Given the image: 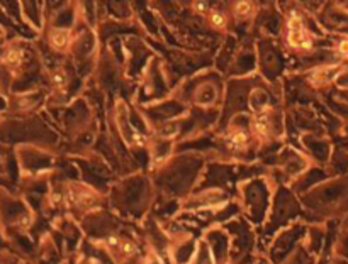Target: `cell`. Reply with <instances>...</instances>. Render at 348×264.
Masks as SVG:
<instances>
[{
	"label": "cell",
	"mask_w": 348,
	"mask_h": 264,
	"mask_svg": "<svg viewBox=\"0 0 348 264\" xmlns=\"http://www.w3.org/2000/svg\"><path fill=\"white\" fill-rule=\"evenodd\" d=\"M178 127L177 124H165L160 127V136L162 137H174L175 134H177Z\"/></svg>",
	"instance_id": "cell-11"
},
{
	"label": "cell",
	"mask_w": 348,
	"mask_h": 264,
	"mask_svg": "<svg viewBox=\"0 0 348 264\" xmlns=\"http://www.w3.org/2000/svg\"><path fill=\"white\" fill-rule=\"evenodd\" d=\"M253 129H255V132L260 134V136H267V134L270 132V120H269V117H267V114H260V116H257V118H255V122H253Z\"/></svg>",
	"instance_id": "cell-5"
},
{
	"label": "cell",
	"mask_w": 348,
	"mask_h": 264,
	"mask_svg": "<svg viewBox=\"0 0 348 264\" xmlns=\"http://www.w3.org/2000/svg\"><path fill=\"white\" fill-rule=\"evenodd\" d=\"M335 73H336V70H331V68H324L323 71H316L314 78H316V82H328V80L333 78Z\"/></svg>",
	"instance_id": "cell-10"
},
{
	"label": "cell",
	"mask_w": 348,
	"mask_h": 264,
	"mask_svg": "<svg viewBox=\"0 0 348 264\" xmlns=\"http://www.w3.org/2000/svg\"><path fill=\"white\" fill-rule=\"evenodd\" d=\"M49 44L53 46L55 49H58V51H63L65 48H67L68 44H70V30L65 29V28H53L49 30Z\"/></svg>",
	"instance_id": "cell-4"
},
{
	"label": "cell",
	"mask_w": 348,
	"mask_h": 264,
	"mask_svg": "<svg viewBox=\"0 0 348 264\" xmlns=\"http://www.w3.org/2000/svg\"><path fill=\"white\" fill-rule=\"evenodd\" d=\"M338 51H340V55H343V56H347L348 58V39H343L342 43H340Z\"/></svg>",
	"instance_id": "cell-14"
},
{
	"label": "cell",
	"mask_w": 348,
	"mask_h": 264,
	"mask_svg": "<svg viewBox=\"0 0 348 264\" xmlns=\"http://www.w3.org/2000/svg\"><path fill=\"white\" fill-rule=\"evenodd\" d=\"M289 44L292 48H303V49L311 48V41L306 36L303 21L297 15H292L289 21Z\"/></svg>",
	"instance_id": "cell-3"
},
{
	"label": "cell",
	"mask_w": 348,
	"mask_h": 264,
	"mask_svg": "<svg viewBox=\"0 0 348 264\" xmlns=\"http://www.w3.org/2000/svg\"><path fill=\"white\" fill-rule=\"evenodd\" d=\"M26 53L24 48L17 43H7L3 46V56H2V66H5L9 71H19L24 66Z\"/></svg>",
	"instance_id": "cell-2"
},
{
	"label": "cell",
	"mask_w": 348,
	"mask_h": 264,
	"mask_svg": "<svg viewBox=\"0 0 348 264\" xmlns=\"http://www.w3.org/2000/svg\"><path fill=\"white\" fill-rule=\"evenodd\" d=\"M65 82H67V76H65V73L61 70H56L55 73H53V83H55L58 88H61L65 85Z\"/></svg>",
	"instance_id": "cell-12"
},
{
	"label": "cell",
	"mask_w": 348,
	"mask_h": 264,
	"mask_svg": "<svg viewBox=\"0 0 348 264\" xmlns=\"http://www.w3.org/2000/svg\"><path fill=\"white\" fill-rule=\"evenodd\" d=\"M0 122H2V120H0Z\"/></svg>",
	"instance_id": "cell-17"
},
{
	"label": "cell",
	"mask_w": 348,
	"mask_h": 264,
	"mask_svg": "<svg viewBox=\"0 0 348 264\" xmlns=\"http://www.w3.org/2000/svg\"><path fill=\"white\" fill-rule=\"evenodd\" d=\"M7 109H9V100H7L5 93L0 91V116H2L3 112H7Z\"/></svg>",
	"instance_id": "cell-13"
},
{
	"label": "cell",
	"mask_w": 348,
	"mask_h": 264,
	"mask_svg": "<svg viewBox=\"0 0 348 264\" xmlns=\"http://www.w3.org/2000/svg\"><path fill=\"white\" fill-rule=\"evenodd\" d=\"M246 143H248V134L243 131H236V132L229 134V137H228V146H231L235 149H242Z\"/></svg>",
	"instance_id": "cell-6"
},
{
	"label": "cell",
	"mask_w": 348,
	"mask_h": 264,
	"mask_svg": "<svg viewBox=\"0 0 348 264\" xmlns=\"http://www.w3.org/2000/svg\"><path fill=\"white\" fill-rule=\"evenodd\" d=\"M31 224V212L21 198L0 186V227L5 231H24Z\"/></svg>",
	"instance_id": "cell-1"
},
{
	"label": "cell",
	"mask_w": 348,
	"mask_h": 264,
	"mask_svg": "<svg viewBox=\"0 0 348 264\" xmlns=\"http://www.w3.org/2000/svg\"><path fill=\"white\" fill-rule=\"evenodd\" d=\"M209 21H211L214 28H224V26H226V15L223 12H217V10H212V12L209 14Z\"/></svg>",
	"instance_id": "cell-9"
},
{
	"label": "cell",
	"mask_w": 348,
	"mask_h": 264,
	"mask_svg": "<svg viewBox=\"0 0 348 264\" xmlns=\"http://www.w3.org/2000/svg\"><path fill=\"white\" fill-rule=\"evenodd\" d=\"M194 9H196V12H199V14H206V12H208V5H206L204 2H196V3H194Z\"/></svg>",
	"instance_id": "cell-15"
},
{
	"label": "cell",
	"mask_w": 348,
	"mask_h": 264,
	"mask_svg": "<svg viewBox=\"0 0 348 264\" xmlns=\"http://www.w3.org/2000/svg\"><path fill=\"white\" fill-rule=\"evenodd\" d=\"M10 80H12V71H9L5 66L0 64V91L5 93L10 87Z\"/></svg>",
	"instance_id": "cell-7"
},
{
	"label": "cell",
	"mask_w": 348,
	"mask_h": 264,
	"mask_svg": "<svg viewBox=\"0 0 348 264\" xmlns=\"http://www.w3.org/2000/svg\"><path fill=\"white\" fill-rule=\"evenodd\" d=\"M251 10H253V5L250 2H238L235 5V14L238 17H248L251 14Z\"/></svg>",
	"instance_id": "cell-8"
},
{
	"label": "cell",
	"mask_w": 348,
	"mask_h": 264,
	"mask_svg": "<svg viewBox=\"0 0 348 264\" xmlns=\"http://www.w3.org/2000/svg\"><path fill=\"white\" fill-rule=\"evenodd\" d=\"M3 39H5V32H3V29H2V28H0V44L5 43V41H3Z\"/></svg>",
	"instance_id": "cell-16"
}]
</instances>
